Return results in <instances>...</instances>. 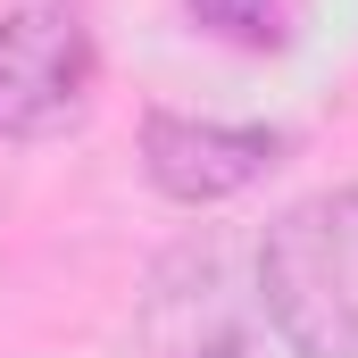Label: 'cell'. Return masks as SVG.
Listing matches in <instances>:
<instances>
[{"mask_svg": "<svg viewBox=\"0 0 358 358\" xmlns=\"http://www.w3.org/2000/svg\"><path fill=\"white\" fill-rule=\"evenodd\" d=\"M259 308L300 358H358V192H308L267 225Z\"/></svg>", "mask_w": 358, "mask_h": 358, "instance_id": "6da1fadb", "label": "cell"}, {"mask_svg": "<svg viewBox=\"0 0 358 358\" xmlns=\"http://www.w3.org/2000/svg\"><path fill=\"white\" fill-rule=\"evenodd\" d=\"M100 42L84 0H0V142H50L84 117Z\"/></svg>", "mask_w": 358, "mask_h": 358, "instance_id": "7a4b0ae2", "label": "cell"}, {"mask_svg": "<svg viewBox=\"0 0 358 358\" xmlns=\"http://www.w3.org/2000/svg\"><path fill=\"white\" fill-rule=\"evenodd\" d=\"M267 167H283L275 125H217V117H176V108L142 117V176L176 208H217V200L250 192Z\"/></svg>", "mask_w": 358, "mask_h": 358, "instance_id": "3957f363", "label": "cell"}, {"mask_svg": "<svg viewBox=\"0 0 358 358\" xmlns=\"http://www.w3.org/2000/svg\"><path fill=\"white\" fill-rule=\"evenodd\" d=\"M208 34L242 42V50H275L283 42V0H183Z\"/></svg>", "mask_w": 358, "mask_h": 358, "instance_id": "277c9868", "label": "cell"}]
</instances>
